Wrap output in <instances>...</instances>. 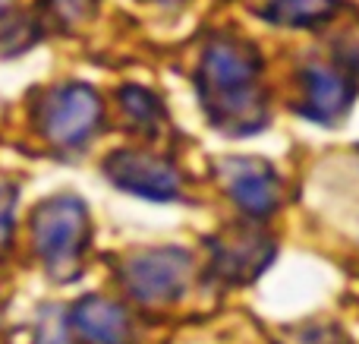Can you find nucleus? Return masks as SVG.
<instances>
[{"label":"nucleus","instance_id":"423d86ee","mask_svg":"<svg viewBox=\"0 0 359 344\" xmlns=\"http://www.w3.org/2000/svg\"><path fill=\"white\" fill-rule=\"evenodd\" d=\"M73 329L92 344H123L130 338V319H126L123 307L101 297H86L73 307L69 313Z\"/></svg>","mask_w":359,"mask_h":344},{"label":"nucleus","instance_id":"f257e3e1","mask_svg":"<svg viewBox=\"0 0 359 344\" xmlns=\"http://www.w3.org/2000/svg\"><path fill=\"white\" fill-rule=\"evenodd\" d=\"M255 79H259V57L252 54V48L236 41L208 44L198 70V86L205 107L217 126H227L233 133L259 126L262 98Z\"/></svg>","mask_w":359,"mask_h":344},{"label":"nucleus","instance_id":"7ed1b4c3","mask_svg":"<svg viewBox=\"0 0 359 344\" xmlns=\"http://www.w3.org/2000/svg\"><path fill=\"white\" fill-rule=\"evenodd\" d=\"M101 120V101L88 86H63L48 95L41 111V124L50 143L57 145H82L95 133Z\"/></svg>","mask_w":359,"mask_h":344},{"label":"nucleus","instance_id":"f03ea898","mask_svg":"<svg viewBox=\"0 0 359 344\" xmlns=\"http://www.w3.org/2000/svg\"><path fill=\"white\" fill-rule=\"evenodd\" d=\"M32 231H35V250L41 253L44 265L67 278L86 253L88 212L76 196H60L38 209Z\"/></svg>","mask_w":359,"mask_h":344},{"label":"nucleus","instance_id":"4468645a","mask_svg":"<svg viewBox=\"0 0 359 344\" xmlns=\"http://www.w3.org/2000/svg\"><path fill=\"white\" fill-rule=\"evenodd\" d=\"M155 4H174V0H155Z\"/></svg>","mask_w":359,"mask_h":344},{"label":"nucleus","instance_id":"0eeeda50","mask_svg":"<svg viewBox=\"0 0 359 344\" xmlns=\"http://www.w3.org/2000/svg\"><path fill=\"white\" fill-rule=\"evenodd\" d=\"M230 193L246 212L265 215L278 206V180L274 174L259 161H230Z\"/></svg>","mask_w":359,"mask_h":344},{"label":"nucleus","instance_id":"20e7f679","mask_svg":"<svg viewBox=\"0 0 359 344\" xmlns=\"http://www.w3.org/2000/svg\"><path fill=\"white\" fill-rule=\"evenodd\" d=\"M189 282V256L180 250L142 253L126 265V284L142 303H170L183 294Z\"/></svg>","mask_w":359,"mask_h":344},{"label":"nucleus","instance_id":"39448f33","mask_svg":"<svg viewBox=\"0 0 359 344\" xmlns=\"http://www.w3.org/2000/svg\"><path fill=\"white\" fill-rule=\"evenodd\" d=\"M107 177H111L117 187L130 190L136 196L145 199H174L180 193V177L168 161L155 155H145V152H114L104 164Z\"/></svg>","mask_w":359,"mask_h":344},{"label":"nucleus","instance_id":"1a4fd4ad","mask_svg":"<svg viewBox=\"0 0 359 344\" xmlns=\"http://www.w3.org/2000/svg\"><path fill=\"white\" fill-rule=\"evenodd\" d=\"M265 13L280 25H312L334 13V0H271Z\"/></svg>","mask_w":359,"mask_h":344},{"label":"nucleus","instance_id":"f8f14e48","mask_svg":"<svg viewBox=\"0 0 359 344\" xmlns=\"http://www.w3.org/2000/svg\"><path fill=\"white\" fill-rule=\"evenodd\" d=\"M13 231V193L6 187H0V246L6 244Z\"/></svg>","mask_w":359,"mask_h":344},{"label":"nucleus","instance_id":"9b49d317","mask_svg":"<svg viewBox=\"0 0 359 344\" xmlns=\"http://www.w3.org/2000/svg\"><path fill=\"white\" fill-rule=\"evenodd\" d=\"M35 344H69L67 341V329H63V322H60V316L57 313H50L48 319L41 322Z\"/></svg>","mask_w":359,"mask_h":344},{"label":"nucleus","instance_id":"6e6552de","mask_svg":"<svg viewBox=\"0 0 359 344\" xmlns=\"http://www.w3.org/2000/svg\"><path fill=\"white\" fill-rule=\"evenodd\" d=\"M350 79L337 70H309L306 73V98H309V114L318 120H331L350 105Z\"/></svg>","mask_w":359,"mask_h":344},{"label":"nucleus","instance_id":"ddd939ff","mask_svg":"<svg viewBox=\"0 0 359 344\" xmlns=\"http://www.w3.org/2000/svg\"><path fill=\"white\" fill-rule=\"evenodd\" d=\"M6 6H13V0H0V13H4Z\"/></svg>","mask_w":359,"mask_h":344},{"label":"nucleus","instance_id":"9d476101","mask_svg":"<svg viewBox=\"0 0 359 344\" xmlns=\"http://www.w3.org/2000/svg\"><path fill=\"white\" fill-rule=\"evenodd\" d=\"M120 107H126V114L133 120H139V124H151V120L161 117L155 95H149L145 88H123L120 92Z\"/></svg>","mask_w":359,"mask_h":344}]
</instances>
